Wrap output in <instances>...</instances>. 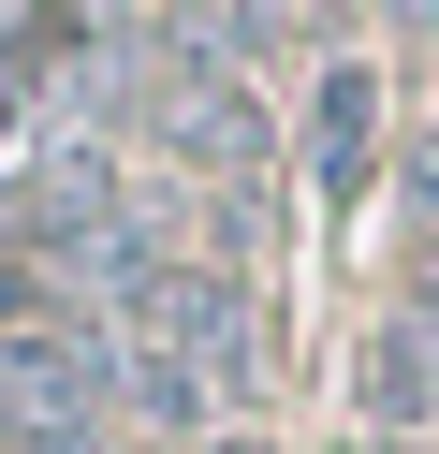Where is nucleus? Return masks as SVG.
I'll return each instance as SVG.
<instances>
[{"label": "nucleus", "mask_w": 439, "mask_h": 454, "mask_svg": "<svg viewBox=\"0 0 439 454\" xmlns=\"http://www.w3.org/2000/svg\"><path fill=\"white\" fill-rule=\"evenodd\" d=\"M117 352H146V366H176L191 395H249V294L234 278H205V264H161L132 308H117Z\"/></svg>", "instance_id": "nucleus-1"}, {"label": "nucleus", "mask_w": 439, "mask_h": 454, "mask_svg": "<svg viewBox=\"0 0 439 454\" xmlns=\"http://www.w3.org/2000/svg\"><path fill=\"white\" fill-rule=\"evenodd\" d=\"M366 161H380V74H351V59H337V74L308 89V176L351 206V191H366Z\"/></svg>", "instance_id": "nucleus-2"}, {"label": "nucleus", "mask_w": 439, "mask_h": 454, "mask_svg": "<svg viewBox=\"0 0 439 454\" xmlns=\"http://www.w3.org/2000/svg\"><path fill=\"white\" fill-rule=\"evenodd\" d=\"M366 425H380V440H410V425H439V366L410 352L396 323H366Z\"/></svg>", "instance_id": "nucleus-3"}, {"label": "nucleus", "mask_w": 439, "mask_h": 454, "mask_svg": "<svg viewBox=\"0 0 439 454\" xmlns=\"http://www.w3.org/2000/svg\"><path fill=\"white\" fill-rule=\"evenodd\" d=\"M380 323H396V337H410V352H425V366H439V249H425V264H410V294H396V308H380Z\"/></svg>", "instance_id": "nucleus-4"}, {"label": "nucleus", "mask_w": 439, "mask_h": 454, "mask_svg": "<svg viewBox=\"0 0 439 454\" xmlns=\"http://www.w3.org/2000/svg\"><path fill=\"white\" fill-rule=\"evenodd\" d=\"M117 454H161V440H117Z\"/></svg>", "instance_id": "nucleus-5"}, {"label": "nucleus", "mask_w": 439, "mask_h": 454, "mask_svg": "<svg viewBox=\"0 0 439 454\" xmlns=\"http://www.w3.org/2000/svg\"><path fill=\"white\" fill-rule=\"evenodd\" d=\"M366 454H410V440H366Z\"/></svg>", "instance_id": "nucleus-6"}, {"label": "nucleus", "mask_w": 439, "mask_h": 454, "mask_svg": "<svg viewBox=\"0 0 439 454\" xmlns=\"http://www.w3.org/2000/svg\"><path fill=\"white\" fill-rule=\"evenodd\" d=\"M220 454H249V440H220Z\"/></svg>", "instance_id": "nucleus-7"}]
</instances>
